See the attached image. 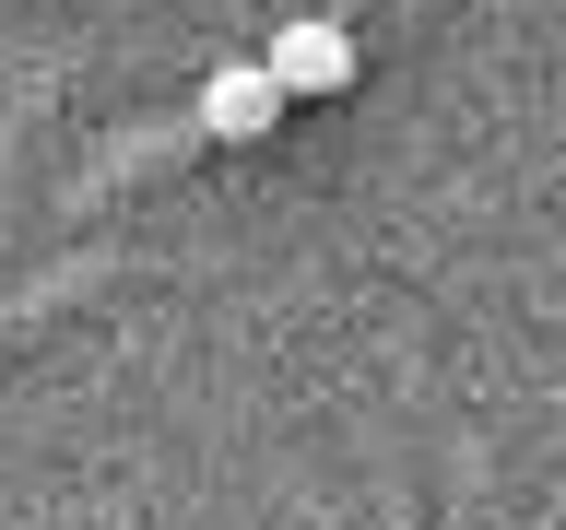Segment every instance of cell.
Masks as SVG:
<instances>
[{"label": "cell", "instance_id": "6da1fadb", "mask_svg": "<svg viewBox=\"0 0 566 530\" xmlns=\"http://www.w3.org/2000/svg\"><path fill=\"white\" fill-rule=\"evenodd\" d=\"M260 71H272V95H283V106H295V95H343V83H354V35L307 12V24H283L272 47H260Z\"/></svg>", "mask_w": 566, "mask_h": 530}, {"label": "cell", "instance_id": "7a4b0ae2", "mask_svg": "<svg viewBox=\"0 0 566 530\" xmlns=\"http://www.w3.org/2000/svg\"><path fill=\"white\" fill-rule=\"evenodd\" d=\"M201 130H212V141H272V130H283L272 71H260V60H224V71L201 83Z\"/></svg>", "mask_w": 566, "mask_h": 530}]
</instances>
